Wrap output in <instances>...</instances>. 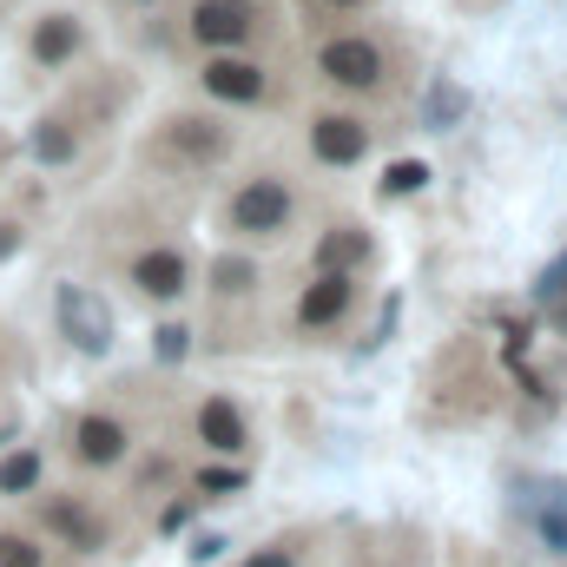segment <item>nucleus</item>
<instances>
[{
  "label": "nucleus",
  "instance_id": "10",
  "mask_svg": "<svg viewBox=\"0 0 567 567\" xmlns=\"http://www.w3.org/2000/svg\"><path fill=\"white\" fill-rule=\"evenodd\" d=\"M192 429H198V442H205L212 455H245V449H251V429L238 416V403H225V396H205L198 416H192Z\"/></svg>",
  "mask_w": 567,
  "mask_h": 567
},
{
  "label": "nucleus",
  "instance_id": "30",
  "mask_svg": "<svg viewBox=\"0 0 567 567\" xmlns=\"http://www.w3.org/2000/svg\"><path fill=\"white\" fill-rule=\"evenodd\" d=\"M140 7H152V0H140Z\"/></svg>",
  "mask_w": 567,
  "mask_h": 567
},
{
  "label": "nucleus",
  "instance_id": "17",
  "mask_svg": "<svg viewBox=\"0 0 567 567\" xmlns=\"http://www.w3.org/2000/svg\"><path fill=\"white\" fill-rule=\"evenodd\" d=\"M363 258H370V238H363V231H350V225H343V231H330V238L317 245V271H350V265H363Z\"/></svg>",
  "mask_w": 567,
  "mask_h": 567
},
{
  "label": "nucleus",
  "instance_id": "8",
  "mask_svg": "<svg viewBox=\"0 0 567 567\" xmlns=\"http://www.w3.org/2000/svg\"><path fill=\"white\" fill-rule=\"evenodd\" d=\"M192 40L198 47H245L251 40V7L245 0H198L192 7Z\"/></svg>",
  "mask_w": 567,
  "mask_h": 567
},
{
  "label": "nucleus",
  "instance_id": "16",
  "mask_svg": "<svg viewBox=\"0 0 567 567\" xmlns=\"http://www.w3.org/2000/svg\"><path fill=\"white\" fill-rule=\"evenodd\" d=\"M528 508H535V528L548 535V548H555V555H567V488H561V482H548Z\"/></svg>",
  "mask_w": 567,
  "mask_h": 567
},
{
  "label": "nucleus",
  "instance_id": "7",
  "mask_svg": "<svg viewBox=\"0 0 567 567\" xmlns=\"http://www.w3.org/2000/svg\"><path fill=\"white\" fill-rule=\"evenodd\" d=\"M317 73L337 80V86H350V93H363V86L383 80V53H377L370 40H330V47L317 53Z\"/></svg>",
  "mask_w": 567,
  "mask_h": 567
},
{
  "label": "nucleus",
  "instance_id": "11",
  "mask_svg": "<svg viewBox=\"0 0 567 567\" xmlns=\"http://www.w3.org/2000/svg\"><path fill=\"white\" fill-rule=\"evenodd\" d=\"M350 310V271H317V284L297 297V323L303 330H323Z\"/></svg>",
  "mask_w": 567,
  "mask_h": 567
},
{
  "label": "nucleus",
  "instance_id": "29",
  "mask_svg": "<svg viewBox=\"0 0 567 567\" xmlns=\"http://www.w3.org/2000/svg\"><path fill=\"white\" fill-rule=\"evenodd\" d=\"M0 158H7V145H0Z\"/></svg>",
  "mask_w": 567,
  "mask_h": 567
},
{
  "label": "nucleus",
  "instance_id": "14",
  "mask_svg": "<svg viewBox=\"0 0 567 567\" xmlns=\"http://www.w3.org/2000/svg\"><path fill=\"white\" fill-rule=\"evenodd\" d=\"M0 567H53V548L33 535L27 515H0Z\"/></svg>",
  "mask_w": 567,
  "mask_h": 567
},
{
  "label": "nucleus",
  "instance_id": "22",
  "mask_svg": "<svg viewBox=\"0 0 567 567\" xmlns=\"http://www.w3.org/2000/svg\"><path fill=\"white\" fill-rule=\"evenodd\" d=\"M238 488H245V468H198V495L225 502V495H238Z\"/></svg>",
  "mask_w": 567,
  "mask_h": 567
},
{
  "label": "nucleus",
  "instance_id": "5",
  "mask_svg": "<svg viewBox=\"0 0 567 567\" xmlns=\"http://www.w3.org/2000/svg\"><path fill=\"white\" fill-rule=\"evenodd\" d=\"M158 152H172L178 165H218L225 152H231V133L218 126V120H165V133H158Z\"/></svg>",
  "mask_w": 567,
  "mask_h": 567
},
{
  "label": "nucleus",
  "instance_id": "18",
  "mask_svg": "<svg viewBox=\"0 0 567 567\" xmlns=\"http://www.w3.org/2000/svg\"><path fill=\"white\" fill-rule=\"evenodd\" d=\"M33 158H40V165H66V158H73V152H80V140H73V133H66V120H40V126H33Z\"/></svg>",
  "mask_w": 567,
  "mask_h": 567
},
{
  "label": "nucleus",
  "instance_id": "27",
  "mask_svg": "<svg viewBox=\"0 0 567 567\" xmlns=\"http://www.w3.org/2000/svg\"><path fill=\"white\" fill-rule=\"evenodd\" d=\"M20 238H27V231H20V225H7V218H0V265H7V258H13V251H20Z\"/></svg>",
  "mask_w": 567,
  "mask_h": 567
},
{
  "label": "nucleus",
  "instance_id": "23",
  "mask_svg": "<svg viewBox=\"0 0 567 567\" xmlns=\"http://www.w3.org/2000/svg\"><path fill=\"white\" fill-rule=\"evenodd\" d=\"M535 297H542V303H555V297H567V251L555 258V265H548V271H542V284H535Z\"/></svg>",
  "mask_w": 567,
  "mask_h": 567
},
{
  "label": "nucleus",
  "instance_id": "21",
  "mask_svg": "<svg viewBox=\"0 0 567 567\" xmlns=\"http://www.w3.org/2000/svg\"><path fill=\"white\" fill-rule=\"evenodd\" d=\"M423 185H429L423 158H396V165L383 172V192H390V198H410V192H423Z\"/></svg>",
  "mask_w": 567,
  "mask_h": 567
},
{
  "label": "nucleus",
  "instance_id": "4",
  "mask_svg": "<svg viewBox=\"0 0 567 567\" xmlns=\"http://www.w3.org/2000/svg\"><path fill=\"white\" fill-rule=\"evenodd\" d=\"M231 231L238 238H271V231H284L290 225V192H284L278 178H251L245 192H231Z\"/></svg>",
  "mask_w": 567,
  "mask_h": 567
},
{
  "label": "nucleus",
  "instance_id": "2",
  "mask_svg": "<svg viewBox=\"0 0 567 567\" xmlns=\"http://www.w3.org/2000/svg\"><path fill=\"white\" fill-rule=\"evenodd\" d=\"M126 455H133V429L120 423V416H106V410L73 416V429H66V462H73V468L106 475V468H120Z\"/></svg>",
  "mask_w": 567,
  "mask_h": 567
},
{
  "label": "nucleus",
  "instance_id": "15",
  "mask_svg": "<svg viewBox=\"0 0 567 567\" xmlns=\"http://www.w3.org/2000/svg\"><path fill=\"white\" fill-rule=\"evenodd\" d=\"M462 113H468V93H462L455 80H429V93H423V126L429 133H449Z\"/></svg>",
  "mask_w": 567,
  "mask_h": 567
},
{
  "label": "nucleus",
  "instance_id": "25",
  "mask_svg": "<svg viewBox=\"0 0 567 567\" xmlns=\"http://www.w3.org/2000/svg\"><path fill=\"white\" fill-rule=\"evenodd\" d=\"M218 555H225V542H218V535H198V542H192V561H198V567L218 561Z\"/></svg>",
  "mask_w": 567,
  "mask_h": 567
},
{
  "label": "nucleus",
  "instance_id": "1",
  "mask_svg": "<svg viewBox=\"0 0 567 567\" xmlns=\"http://www.w3.org/2000/svg\"><path fill=\"white\" fill-rule=\"evenodd\" d=\"M27 522H33V535L53 555H73V561L113 555V515L93 495H80V488H33L27 495Z\"/></svg>",
  "mask_w": 567,
  "mask_h": 567
},
{
  "label": "nucleus",
  "instance_id": "9",
  "mask_svg": "<svg viewBox=\"0 0 567 567\" xmlns=\"http://www.w3.org/2000/svg\"><path fill=\"white\" fill-rule=\"evenodd\" d=\"M310 152H317L323 165H363V152H370V126L350 120V113H323V120L310 126Z\"/></svg>",
  "mask_w": 567,
  "mask_h": 567
},
{
  "label": "nucleus",
  "instance_id": "24",
  "mask_svg": "<svg viewBox=\"0 0 567 567\" xmlns=\"http://www.w3.org/2000/svg\"><path fill=\"white\" fill-rule=\"evenodd\" d=\"M185 350H192V330H185V323H165V330H158V357H165V363H178Z\"/></svg>",
  "mask_w": 567,
  "mask_h": 567
},
{
  "label": "nucleus",
  "instance_id": "3",
  "mask_svg": "<svg viewBox=\"0 0 567 567\" xmlns=\"http://www.w3.org/2000/svg\"><path fill=\"white\" fill-rule=\"evenodd\" d=\"M60 330H66V343L73 350H86V357H106L113 350V310L93 297V290H80V284H60Z\"/></svg>",
  "mask_w": 567,
  "mask_h": 567
},
{
  "label": "nucleus",
  "instance_id": "20",
  "mask_svg": "<svg viewBox=\"0 0 567 567\" xmlns=\"http://www.w3.org/2000/svg\"><path fill=\"white\" fill-rule=\"evenodd\" d=\"M212 290H218V297L258 290V265H251V258H218V265H212Z\"/></svg>",
  "mask_w": 567,
  "mask_h": 567
},
{
  "label": "nucleus",
  "instance_id": "28",
  "mask_svg": "<svg viewBox=\"0 0 567 567\" xmlns=\"http://www.w3.org/2000/svg\"><path fill=\"white\" fill-rule=\"evenodd\" d=\"M330 7H357V0H330Z\"/></svg>",
  "mask_w": 567,
  "mask_h": 567
},
{
  "label": "nucleus",
  "instance_id": "12",
  "mask_svg": "<svg viewBox=\"0 0 567 567\" xmlns=\"http://www.w3.org/2000/svg\"><path fill=\"white\" fill-rule=\"evenodd\" d=\"M80 47H86V33H80V20H73V13H47V20L27 33V53H33V66H66Z\"/></svg>",
  "mask_w": 567,
  "mask_h": 567
},
{
  "label": "nucleus",
  "instance_id": "13",
  "mask_svg": "<svg viewBox=\"0 0 567 567\" xmlns=\"http://www.w3.org/2000/svg\"><path fill=\"white\" fill-rule=\"evenodd\" d=\"M205 93H212V100H231V106H258V100H265V73H258L251 60H231V53H225V60L205 66Z\"/></svg>",
  "mask_w": 567,
  "mask_h": 567
},
{
  "label": "nucleus",
  "instance_id": "26",
  "mask_svg": "<svg viewBox=\"0 0 567 567\" xmlns=\"http://www.w3.org/2000/svg\"><path fill=\"white\" fill-rule=\"evenodd\" d=\"M245 567H297V561H290V548H258Z\"/></svg>",
  "mask_w": 567,
  "mask_h": 567
},
{
  "label": "nucleus",
  "instance_id": "6",
  "mask_svg": "<svg viewBox=\"0 0 567 567\" xmlns=\"http://www.w3.org/2000/svg\"><path fill=\"white\" fill-rule=\"evenodd\" d=\"M185 284H192V265L172 245H152V251L133 258V290H140L145 303H172V297H185Z\"/></svg>",
  "mask_w": 567,
  "mask_h": 567
},
{
  "label": "nucleus",
  "instance_id": "19",
  "mask_svg": "<svg viewBox=\"0 0 567 567\" xmlns=\"http://www.w3.org/2000/svg\"><path fill=\"white\" fill-rule=\"evenodd\" d=\"M40 468H47V462H40V449L7 455V462H0V495H33V488H40Z\"/></svg>",
  "mask_w": 567,
  "mask_h": 567
}]
</instances>
